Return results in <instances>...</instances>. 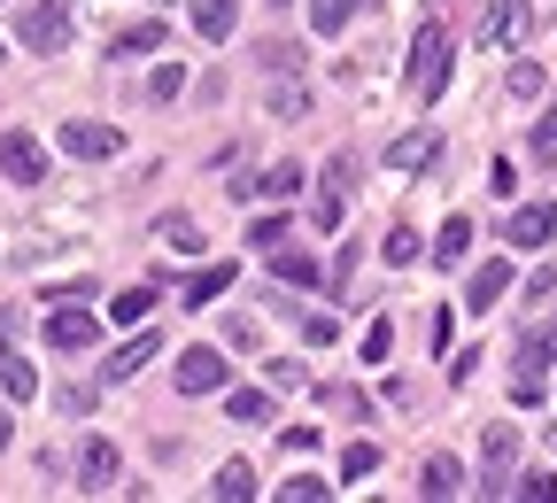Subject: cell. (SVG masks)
Here are the masks:
<instances>
[{"mask_svg": "<svg viewBox=\"0 0 557 503\" xmlns=\"http://www.w3.org/2000/svg\"><path fill=\"white\" fill-rule=\"evenodd\" d=\"M70 24H78V0H32L24 24H16V39H24V54H62L70 47Z\"/></svg>", "mask_w": 557, "mask_h": 503, "instance_id": "cell-1", "label": "cell"}, {"mask_svg": "<svg viewBox=\"0 0 557 503\" xmlns=\"http://www.w3.org/2000/svg\"><path fill=\"white\" fill-rule=\"evenodd\" d=\"M442 86H449V32L426 24V32L410 39V94L418 101H442Z\"/></svg>", "mask_w": 557, "mask_h": 503, "instance_id": "cell-2", "label": "cell"}, {"mask_svg": "<svg viewBox=\"0 0 557 503\" xmlns=\"http://www.w3.org/2000/svg\"><path fill=\"white\" fill-rule=\"evenodd\" d=\"M511 480H519V434L487 426L480 434V495H511Z\"/></svg>", "mask_w": 557, "mask_h": 503, "instance_id": "cell-3", "label": "cell"}, {"mask_svg": "<svg viewBox=\"0 0 557 503\" xmlns=\"http://www.w3.org/2000/svg\"><path fill=\"white\" fill-rule=\"evenodd\" d=\"M527 32H534V0H487V16H480L472 39H480L487 54H504V47H519Z\"/></svg>", "mask_w": 557, "mask_h": 503, "instance_id": "cell-4", "label": "cell"}, {"mask_svg": "<svg viewBox=\"0 0 557 503\" xmlns=\"http://www.w3.org/2000/svg\"><path fill=\"white\" fill-rule=\"evenodd\" d=\"M225 380H233V365H225V356L209 348V341H201V348H186V356H178V372H171V388H178V395H209V388H225Z\"/></svg>", "mask_w": 557, "mask_h": 503, "instance_id": "cell-5", "label": "cell"}, {"mask_svg": "<svg viewBox=\"0 0 557 503\" xmlns=\"http://www.w3.org/2000/svg\"><path fill=\"white\" fill-rule=\"evenodd\" d=\"M124 148V132L116 124H86V116H70L62 124V156H78V163H109Z\"/></svg>", "mask_w": 557, "mask_h": 503, "instance_id": "cell-6", "label": "cell"}, {"mask_svg": "<svg viewBox=\"0 0 557 503\" xmlns=\"http://www.w3.org/2000/svg\"><path fill=\"white\" fill-rule=\"evenodd\" d=\"M0 171H9L16 186H39L47 179V148H39L32 132H0Z\"/></svg>", "mask_w": 557, "mask_h": 503, "instance_id": "cell-7", "label": "cell"}, {"mask_svg": "<svg viewBox=\"0 0 557 503\" xmlns=\"http://www.w3.org/2000/svg\"><path fill=\"white\" fill-rule=\"evenodd\" d=\"M504 295H511V263H504V256H496V263H472V279H465V310L487 318Z\"/></svg>", "mask_w": 557, "mask_h": 503, "instance_id": "cell-8", "label": "cell"}, {"mask_svg": "<svg viewBox=\"0 0 557 503\" xmlns=\"http://www.w3.org/2000/svg\"><path fill=\"white\" fill-rule=\"evenodd\" d=\"M434 156H442V139H434V124H418V132H403L395 148H387V171H395V179H418V171H426Z\"/></svg>", "mask_w": 557, "mask_h": 503, "instance_id": "cell-9", "label": "cell"}, {"mask_svg": "<svg viewBox=\"0 0 557 503\" xmlns=\"http://www.w3.org/2000/svg\"><path fill=\"white\" fill-rule=\"evenodd\" d=\"M348 194H357V163L333 156V163H325V201H318V218H325V225H341V218H348Z\"/></svg>", "mask_w": 557, "mask_h": 503, "instance_id": "cell-10", "label": "cell"}, {"mask_svg": "<svg viewBox=\"0 0 557 503\" xmlns=\"http://www.w3.org/2000/svg\"><path fill=\"white\" fill-rule=\"evenodd\" d=\"M47 348H94V318H86L78 303H62V310L47 318Z\"/></svg>", "mask_w": 557, "mask_h": 503, "instance_id": "cell-11", "label": "cell"}, {"mask_svg": "<svg viewBox=\"0 0 557 503\" xmlns=\"http://www.w3.org/2000/svg\"><path fill=\"white\" fill-rule=\"evenodd\" d=\"M549 233H557V209H549V201H534V209H519V218H511V233H504V241L527 256V248H542Z\"/></svg>", "mask_w": 557, "mask_h": 503, "instance_id": "cell-12", "label": "cell"}, {"mask_svg": "<svg viewBox=\"0 0 557 503\" xmlns=\"http://www.w3.org/2000/svg\"><path fill=\"white\" fill-rule=\"evenodd\" d=\"M109 480H116V442H101V434H94V442H86V457H78V488H86V495H101Z\"/></svg>", "mask_w": 557, "mask_h": 503, "instance_id": "cell-13", "label": "cell"}, {"mask_svg": "<svg viewBox=\"0 0 557 503\" xmlns=\"http://www.w3.org/2000/svg\"><path fill=\"white\" fill-rule=\"evenodd\" d=\"M418 495H434V503H449V495H465V465L442 450V457H426V480H418Z\"/></svg>", "mask_w": 557, "mask_h": 503, "instance_id": "cell-14", "label": "cell"}, {"mask_svg": "<svg viewBox=\"0 0 557 503\" xmlns=\"http://www.w3.org/2000/svg\"><path fill=\"white\" fill-rule=\"evenodd\" d=\"M233 24H240V0H194V32L201 39H233Z\"/></svg>", "mask_w": 557, "mask_h": 503, "instance_id": "cell-15", "label": "cell"}, {"mask_svg": "<svg viewBox=\"0 0 557 503\" xmlns=\"http://www.w3.org/2000/svg\"><path fill=\"white\" fill-rule=\"evenodd\" d=\"M225 286H233V263H201V271L186 279V310H209Z\"/></svg>", "mask_w": 557, "mask_h": 503, "instance_id": "cell-16", "label": "cell"}, {"mask_svg": "<svg viewBox=\"0 0 557 503\" xmlns=\"http://www.w3.org/2000/svg\"><path fill=\"white\" fill-rule=\"evenodd\" d=\"M156 348H163V341H156V333H132V341H124V348H116V356H109V365H101V372H109V380H132V372H139V365H156Z\"/></svg>", "mask_w": 557, "mask_h": 503, "instance_id": "cell-17", "label": "cell"}, {"mask_svg": "<svg viewBox=\"0 0 557 503\" xmlns=\"http://www.w3.org/2000/svg\"><path fill=\"white\" fill-rule=\"evenodd\" d=\"M156 241L178 248V256H201V225L186 218V209H163V218H156Z\"/></svg>", "mask_w": 557, "mask_h": 503, "instance_id": "cell-18", "label": "cell"}, {"mask_svg": "<svg viewBox=\"0 0 557 503\" xmlns=\"http://www.w3.org/2000/svg\"><path fill=\"white\" fill-rule=\"evenodd\" d=\"M357 9H364V0H310V32H318V39H341Z\"/></svg>", "mask_w": 557, "mask_h": 503, "instance_id": "cell-19", "label": "cell"}, {"mask_svg": "<svg viewBox=\"0 0 557 503\" xmlns=\"http://www.w3.org/2000/svg\"><path fill=\"white\" fill-rule=\"evenodd\" d=\"M0 388H9V403H32L39 395V365L32 356H0Z\"/></svg>", "mask_w": 557, "mask_h": 503, "instance_id": "cell-20", "label": "cell"}, {"mask_svg": "<svg viewBox=\"0 0 557 503\" xmlns=\"http://www.w3.org/2000/svg\"><path fill=\"white\" fill-rule=\"evenodd\" d=\"M163 39H171V24H163V16H148V24L116 32V54H163Z\"/></svg>", "mask_w": 557, "mask_h": 503, "instance_id": "cell-21", "label": "cell"}, {"mask_svg": "<svg viewBox=\"0 0 557 503\" xmlns=\"http://www.w3.org/2000/svg\"><path fill=\"white\" fill-rule=\"evenodd\" d=\"M465 248H472V218H465V209H457V218L434 233V263H465Z\"/></svg>", "mask_w": 557, "mask_h": 503, "instance_id": "cell-22", "label": "cell"}, {"mask_svg": "<svg viewBox=\"0 0 557 503\" xmlns=\"http://www.w3.org/2000/svg\"><path fill=\"white\" fill-rule=\"evenodd\" d=\"M263 256H271V271H278V279H295V286H310V279H318V263H310L295 241H278V248H263Z\"/></svg>", "mask_w": 557, "mask_h": 503, "instance_id": "cell-23", "label": "cell"}, {"mask_svg": "<svg viewBox=\"0 0 557 503\" xmlns=\"http://www.w3.org/2000/svg\"><path fill=\"white\" fill-rule=\"evenodd\" d=\"M109 310H116V326H148V310H156V286H124V295H116Z\"/></svg>", "mask_w": 557, "mask_h": 503, "instance_id": "cell-24", "label": "cell"}, {"mask_svg": "<svg viewBox=\"0 0 557 503\" xmlns=\"http://www.w3.org/2000/svg\"><path fill=\"white\" fill-rule=\"evenodd\" d=\"M248 495H256V473H248L240 457H233V465H218V503H248Z\"/></svg>", "mask_w": 557, "mask_h": 503, "instance_id": "cell-25", "label": "cell"}, {"mask_svg": "<svg viewBox=\"0 0 557 503\" xmlns=\"http://www.w3.org/2000/svg\"><path fill=\"white\" fill-rule=\"evenodd\" d=\"M256 186H263L271 201H295V194H302V163H278V171H263Z\"/></svg>", "mask_w": 557, "mask_h": 503, "instance_id": "cell-26", "label": "cell"}, {"mask_svg": "<svg viewBox=\"0 0 557 503\" xmlns=\"http://www.w3.org/2000/svg\"><path fill=\"white\" fill-rule=\"evenodd\" d=\"M178 94H186V70H178V62H156V78H148V101L163 109V101H178Z\"/></svg>", "mask_w": 557, "mask_h": 503, "instance_id": "cell-27", "label": "cell"}, {"mask_svg": "<svg viewBox=\"0 0 557 503\" xmlns=\"http://www.w3.org/2000/svg\"><path fill=\"white\" fill-rule=\"evenodd\" d=\"M380 256H387V263H418V256H426V248H418V233H410V225H387V241H380Z\"/></svg>", "mask_w": 557, "mask_h": 503, "instance_id": "cell-28", "label": "cell"}, {"mask_svg": "<svg viewBox=\"0 0 557 503\" xmlns=\"http://www.w3.org/2000/svg\"><path fill=\"white\" fill-rule=\"evenodd\" d=\"M225 410H233L240 426H263V418H271V395H256V388H240V395H225Z\"/></svg>", "mask_w": 557, "mask_h": 503, "instance_id": "cell-29", "label": "cell"}, {"mask_svg": "<svg viewBox=\"0 0 557 503\" xmlns=\"http://www.w3.org/2000/svg\"><path fill=\"white\" fill-rule=\"evenodd\" d=\"M278 495H287V503H325V495H333V480H318V473H295V480L278 488Z\"/></svg>", "mask_w": 557, "mask_h": 503, "instance_id": "cell-30", "label": "cell"}, {"mask_svg": "<svg viewBox=\"0 0 557 503\" xmlns=\"http://www.w3.org/2000/svg\"><path fill=\"white\" fill-rule=\"evenodd\" d=\"M511 495H527V503H557V473H519Z\"/></svg>", "mask_w": 557, "mask_h": 503, "instance_id": "cell-31", "label": "cell"}, {"mask_svg": "<svg viewBox=\"0 0 557 503\" xmlns=\"http://www.w3.org/2000/svg\"><path fill=\"white\" fill-rule=\"evenodd\" d=\"M387 348H395V326L372 318V326H364V365H387Z\"/></svg>", "mask_w": 557, "mask_h": 503, "instance_id": "cell-32", "label": "cell"}, {"mask_svg": "<svg viewBox=\"0 0 557 503\" xmlns=\"http://www.w3.org/2000/svg\"><path fill=\"white\" fill-rule=\"evenodd\" d=\"M271 116H287V124L302 116V86H295V78H287V86H278V78H271Z\"/></svg>", "mask_w": 557, "mask_h": 503, "instance_id": "cell-33", "label": "cell"}, {"mask_svg": "<svg viewBox=\"0 0 557 503\" xmlns=\"http://www.w3.org/2000/svg\"><path fill=\"white\" fill-rule=\"evenodd\" d=\"M372 465H380V450H372V442H357V450H341V480H364Z\"/></svg>", "mask_w": 557, "mask_h": 503, "instance_id": "cell-34", "label": "cell"}, {"mask_svg": "<svg viewBox=\"0 0 557 503\" xmlns=\"http://www.w3.org/2000/svg\"><path fill=\"white\" fill-rule=\"evenodd\" d=\"M325 403H333V410H341V418H372V403H364V395H357V388H325Z\"/></svg>", "mask_w": 557, "mask_h": 503, "instance_id": "cell-35", "label": "cell"}, {"mask_svg": "<svg viewBox=\"0 0 557 503\" xmlns=\"http://www.w3.org/2000/svg\"><path fill=\"white\" fill-rule=\"evenodd\" d=\"M248 241H256V248H278V241H287V218H256Z\"/></svg>", "mask_w": 557, "mask_h": 503, "instance_id": "cell-36", "label": "cell"}, {"mask_svg": "<svg viewBox=\"0 0 557 503\" xmlns=\"http://www.w3.org/2000/svg\"><path fill=\"white\" fill-rule=\"evenodd\" d=\"M511 94H519V101L542 94V70H534V62H511Z\"/></svg>", "mask_w": 557, "mask_h": 503, "instance_id": "cell-37", "label": "cell"}, {"mask_svg": "<svg viewBox=\"0 0 557 503\" xmlns=\"http://www.w3.org/2000/svg\"><path fill=\"white\" fill-rule=\"evenodd\" d=\"M302 333H310V341H318V348H325V341H333V333H341V326H333V318H325V310H310V318H302Z\"/></svg>", "mask_w": 557, "mask_h": 503, "instance_id": "cell-38", "label": "cell"}, {"mask_svg": "<svg viewBox=\"0 0 557 503\" xmlns=\"http://www.w3.org/2000/svg\"><path fill=\"white\" fill-rule=\"evenodd\" d=\"M16 326H24V310H9V303H0V356H9V341H16Z\"/></svg>", "mask_w": 557, "mask_h": 503, "instance_id": "cell-39", "label": "cell"}, {"mask_svg": "<svg viewBox=\"0 0 557 503\" xmlns=\"http://www.w3.org/2000/svg\"><path fill=\"white\" fill-rule=\"evenodd\" d=\"M534 148H542V156H549V148H557V109H549V116H542V132H534Z\"/></svg>", "mask_w": 557, "mask_h": 503, "instance_id": "cell-40", "label": "cell"}, {"mask_svg": "<svg viewBox=\"0 0 557 503\" xmlns=\"http://www.w3.org/2000/svg\"><path fill=\"white\" fill-rule=\"evenodd\" d=\"M0 450H9V410H0Z\"/></svg>", "mask_w": 557, "mask_h": 503, "instance_id": "cell-41", "label": "cell"}, {"mask_svg": "<svg viewBox=\"0 0 557 503\" xmlns=\"http://www.w3.org/2000/svg\"><path fill=\"white\" fill-rule=\"evenodd\" d=\"M0 9H9V0H0Z\"/></svg>", "mask_w": 557, "mask_h": 503, "instance_id": "cell-42", "label": "cell"}, {"mask_svg": "<svg viewBox=\"0 0 557 503\" xmlns=\"http://www.w3.org/2000/svg\"><path fill=\"white\" fill-rule=\"evenodd\" d=\"M271 9H278V0H271Z\"/></svg>", "mask_w": 557, "mask_h": 503, "instance_id": "cell-43", "label": "cell"}]
</instances>
